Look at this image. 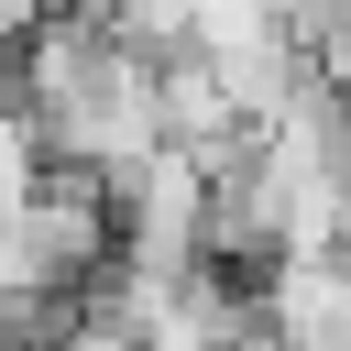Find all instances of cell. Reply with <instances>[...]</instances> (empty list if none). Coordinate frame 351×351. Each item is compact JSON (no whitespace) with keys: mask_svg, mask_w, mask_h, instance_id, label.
Segmentation results:
<instances>
[{"mask_svg":"<svg viewBox=\"0 0 351 351\" xmlns=\"http://www.w3.org/2000/svg\"><path fill=\"white\" fill-rule=\"evenodd\" d=\"M154 66H165V55H143L132 33H110V22H88V11H66V0L11 44V88H22V110H33V143L66 154V165H99V176H121L132 154L165 143V88H154Z\"/></svg>","mask_w":351,"mask_h":351,"instance_id":"6da1fadb","label":"cell"}]
</instances>
